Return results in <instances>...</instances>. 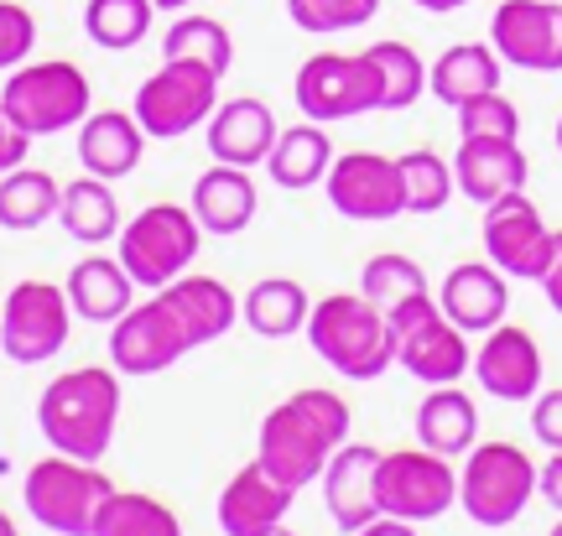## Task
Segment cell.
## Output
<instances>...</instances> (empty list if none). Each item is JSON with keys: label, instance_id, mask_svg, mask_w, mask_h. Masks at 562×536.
I'll list each match as a JSON object with an SVG mask.
<instances>
[{"label": "cell", "instance_id": "cell-30", "mask_svg": "<svg viewBox=\"0 0 562 536\" xmlns=\"http://www.w3.org/2000/svg\"><path fill=\"white\" fill-rule=\"evenodd\" d=\"M58 224H63V235H74L79 245H104V239L121 235V203L110 193V182L94 178V172L63 182Z\"/></svg>", "mask_w": 562, "mask_h": 536}, {"label": "cell", "instance_id": "cell-18", "mask_svg": "<svg viewBox=\"0 0 562 536\" xmlns=\"http://www.w3.org/2000/svg\"><path fill=\"white\" fill-rule=\"evenodd\" d=\"M474 376L495 401H531L542 391V349L516 323H495L474 355Z\"/></svg>", "mask_w": 562, "mask_h": 536}, {"label": "cell", "instance_id": "cell-43", "mask_svg": "<svg viewBox=\"0 0 562 536\" xmlns=\"http://www.w3.org/2000/svg\"><path fill=\"white\" fill-rule=\"evenodd\" d=\"M26 152H32V136L21 131L16 120L0 110V172H11V167H21L26 161Z\"/></svg>", "mask_w": 562, "mask_h": 536}, {"label": "cell", "instance_id": "cell-10", "mask_svg": "<svg viewBox=\"0 0 562 536\" xmlns=\"http://www.w3.org/2000/svg\"><path fill=\"white\" fill-rule=\"evenodd\" d=\"M375 505L381 516L402 521H438L459 505V474L453 458L432 454V448H396L381 454L375 469Z\"/></svg>", "mask_w": 562, "mask_h": 536}, {"label": "cell", "instance_id": "cell-40", "mask_svg": "<svg viewBox=\"0 0 562 536\" xmlns=\"http://www.w3.org/2000/svg\"><path fill=\"white\" fill-rule=\"evenodd\" d=\"M459 136H521V110L501 89L459 104Z\"/></svg>", "mask_w": 562, "mask_h": 536}, {"label": "cell", "instance_id": "cell-29", "mask_svg": "<svg viewBox=\"0 0 562 536\" xmlns=\"http://www.w3.org/2000/svg\"><path fill=\"white\" fill-rule=\"evenodd\" d=\"M427 89H432L442 104L459 110L463 100L501 89V53H495L490 42H453V47L427 68Z\"/></svg>", "mask_w": 562, "mask_h": 536}, {"label": "cell", "instance_id": "cell-39", "mask_svg": "<svg viewBox=\"0 0 562 536\" xmlns=\"http://www.w3.org/2000/svg\"><path fill=\"white\" fill-rule=\"evenodd\" d=\"M375 11H381V0H286L292 26L313 32V37H323V32H355L364 21H375Z\"/></svg>", "mask_w": 562, "mask_h": 536}, {"label": "cell", "instance_id": "cell-8", "mask_svg": "<svg viewBox=\"0 0 562 536\" xmlns=\"http://www.w3.org/2000/svg\"><path fill=\"white\" fill-rule=\"evenodd\" d=\"M199 219L182 203H151L131 224H121V266L136 277V287L161 292L199 260Z\"/></svg>", "mask_w": 562, "mask_h": 536}, {"label": "cell", "instance_id": "cell-6", "mask_svg": "<svg viewBox=\"0 0 562 536\" xmlns=\"http://www.w3.org/2000/svg\"><path fill=\"white\" fill-rule=\"evenodd\" d=\"M537 495V464L516 443H474L463 454L459 505L474 526H510Z\"/></svg>", "mask_w": 562, "mask_h": 536}, {"label": "cell", "instance_id": "cell-9", "mask_svg": "<svg viewBox=\"0 0 562 536\" xmlns=\"http://www.w3.org/2000/svg\"><path fill=\"white\" fill-rule=\"evenodd\" d=\"M214 104H220V74H214V68L188 63V58H167L157 74L136 89L131 115L140 120V131L151 141H178V136H188V131L209 125Z\"/></svg>", "mask_w": 562, "mask_h": 536}, {"label": "cell", "instance_id": "cell-44", "mask_svg": "<svg viewBox=\"0 0 562 536\" xmlns=\"http://www.w3.org/2000/svg\"><path fill=\"white\" fill-rule=\"evenodd\" d=\"M537 495H542L547 505H552V511L562 516V448L547 458L542 469H537Z\"/></svg>", "mask_w": 562, "mask_h": 536}, {"label": "cell", "instance_id": "cell-19", "mask_svg": "<svg viewBox=\"0 0 562 536\" xmlns=\"http://www.w3.org/2000/svg\"><path fill=\"white\" fill-rule=\"evenodd\" d=\"M438 308L463 334H490L510 313V277L495 260H459L438 287Z\"/></svg>", "mask_w": 562, "mask_h": 536}, {"label": "cell", "instance_id": "cell-23", "mask_svg": "<svg viewBox=\"0 0 562 536\" xmlns=\"http://www.w3.org/2000/svg\"><path fill=\"white\" fill-rule=\"evenodd\" d=\"M146 131L131 110H89L79 125V161L83 172H94L104 182H121L140 167V152H146Z\"/></svg>", "mask_w": 562, "mask_h": 536}, {"label": "cell", "instance_id": "cell-16", "mask_svg": "<svg viewBox=\"0 0 562 536\" xmlns=\"http://www.w3.org/2000/svg\"><path fill=\"white\" fill-rule=\"evenodd\" d=\"M490 47L526 74H562V5L558 0H505L490 16Z\"/></svg>", "mask_w": 562, "mask_h": 536}, {"label": "cell", "instance_id": "cell-15", "mask_svg": "<svg viewBox=\"0 0 562 536\" xmlns=\"http://www.w3.org/2000/svg\"><path fill=\"white\" fill-rule=\"evenodd\" d=\"M193 344L182 334L178 313L157 298L136 302L131 313L110 323V365L121 370V376H161V370H172L182 355H188Z\"/></svg>", "mask_w": 562, "mask_h": 536}, {"label": "cell", "instance_id": "cell-42", "mask_svg": "<svg viewBox=\"0 0 562 536\" xmlns=\"http://www.w3.org/2000/svg\"><path fill=\"white\" fill-rule=\"evenodd\" d=\"M531 433H537V443H547L552 454L562 448V386L531 397Z\"/></svg>", "mask_w": 562, "mask_h": 536}, {"label": "cell", "instance_id": "cell-48", "mask_svg": "<svg viewBox=\"0 0 562 536\" xmlns=\"http://www.w3.org/2000/svg\"><path fill=\"white\" fill-rule=\"evenodd\" d=\"M151 5H157V11H172V16H178V11H188L193 0H151Z\"/></svg>", "mask_w": 562, "mask_h": 536}, {"label": "cell", "instance_id": "cell-46", "mask_svg": "<svg viewBox=\"0 0 562 536\" xmlns=\"http://www.w3.org/2000/svg\"><path fill=\"white\" fill-rule=\"evenodd\" d=\"M355 536H417V521H402V516H375L370 526H360Z\"/></svg>", "mask_w": 562, "mask_h": 536}, {"label": "cell", "instance_id": "cell-1", "mask_svg": "<svg viewBox=\"0 0 562 536\" xmlns=\"http://www.w3.org/2000/svg\"><path fill=\"white\" fill-rule=\"evenodd\" d=\"M349 401L339 391L307 386L297 397H286L261 417V437H256V458L271 479H281L286 490H302L323 474V464L349 443Z\"/></svg>", "mask_w": 562, "mask_h": 536}, {"label": "cell", "instance_id": "cell-2", "mask_svg": "<svg viewBox=\"0 0 562 536\" xmlns=\"http://www.w3.org/2000/svg\"><path fill=\"white\" fill-rule=\"evenodd\" d=\"M37 427L53 443V454L100 464L121 427V370L115 365L63 370L37 401Z\"/></svg>", "mask_w": 562, "mask_h": 536}, {"label": "cell", "instance_id": "cell-5", "mask_svg": "<svg viewBox=\"0 0 562 536\" xmlns=\"http://www.w3.org/2000/svg\"><path fill=\"white\" fill-rule=\"evenodd\" d=\"M110 490H115L110 474H100L94 464L68 454L37 458L21 479V500H26L32 521L58 536H94V516L110 500Z\"/></svg>", "mask_w": 562, "mask_h": 536}, {"label": "cell", "instance_id": "cell-21", "mask_svg": "<svg viewBox=\"0 0 562 536\" xmlns=\"http://www.w3.org/2000/svg\"><path fill=\"white\" fill-rule=\"evenodd\" d=\"M526 152L516 136H463L459 157H453V178H459L463 199L484 203L505 199V193H521L526 188Z\"/></svg>", "mask_w": 562, "mask_h": 536}, {"label": "cell", "instance_id": "cell-38", "mask_svg": "<svg viewBox=\"0 0 562 536\" xmlns=\"http://www.w3.org/2000/svg\"><path fill=\"white\" fill-rule=\"evenodd\" d=\"M360 292L375 302L381 313H391L396 302L427 292V271H422L412 256H402V250H385V256H370L360 266Z\"/></svg>", "mask_w": 562, "mask_h": 536}, {"label": "cell", "instance_id": "cell-33", "mask_svg": "<svg viewBox=\"0 0 562 536\" xmlns=\"http://www.w3.org/2000/svg\"><path fill=\"white\" fill-rule=\"evenodd\" d=\"M94 536H182L178 511L140 490H110L94 516Z\"/></svg>", "mask_w": 562, "mask_h": 536}, {"label": "cell", "instance_id": "cell-3", "mask_svg": "<svg viewBox=\"0 0 562 536\" xmlns=\"http://www.w3.org/2000/svg\"><path fill=\"white\" fill-rule=\"evenodd\" d=\"M302 334L313 344V355L328 359L344 380H375L396 365L391 319L364 292H334V298L313 302Z\"/></svg>", "mask_w": 562, "mask_h": 536}, {"label": "cell", "instance_id": "cell-17", "mask_svg": "<svg viewBox=\"0 0 562 536\" xmlns=\"http://www.w3.org/2000/svg\"><path fill=\"white\" fill-rule=\"evenodd\" d=\"M375 469H381V448L375 443H344L339 454L323 464V505L339 532H360L381 516L375 505Z\"/></svg>", "mask_w": 562, "mask_h": 536}, {"label": "cell", "instance_id": "cell-4", "mask_svg": "<svg viewBox=\"0 0 562 536\" xmlns=\"http://www.w3.org/2000/svg\"><path fill=\"white\" fill-rule=\"evenodd\" d=\"M89 104H94L89 74H83L79 63H68V58L21 63V68L5 74V89H0V110L16 120L32 141L83 125Z\"/></svg>", "mask_w": 562, "mask_h": 536}, {"label": "cell", "instance_id": "cell-47", "mask_svg": "<svg viewBox=\"0 0 562 536\" xmlns=\"http://www.w3.org/2000/svg\"><path fill=\"white\" fill-rule=\"evenodd\" d=\"M412 5L432 11V16H448V11H459V5H469V0H412Z\"/></svg>", "mask_w": 562, "mask_h": 536}, {"label": "cell", "instance_id": "cell-31", "mask_svg": "<svg viewBox=\"0 0 562 536\" xmlns=\"http://www.w3.org/2000/svg\"><path fill=\"white\" fill-rule=\"evenodd\" d=\"M245 328L261 338H292L307 328V313H313V298L307 287L292 277H261L240 302Z\"/></svg>", "mask_w": 562, "mask_h": 536}, {"label": "cell", "instance_id": "cell-11", "mask_svg": "<svg viewBox=\"0 0 562 536\" xmlns=\"http://www.w3.org/2000/svg\"><path fill=\"white\" fill-rule=\"evenodd\" d=\"M297 110L318 125L334 120H355L364 110H381V74L370 53H313L297 68Z\"/></svg>", "mask_w": 562, "mask_h": 536}, {"label": "cell", "instance_id": "cell-14", "mask_svg": "<svg viewBox=\"0 0 562 536\" xmlns=\"http://www.w3.org/2000/svg\"><path fill=\"white\" fill-rule=\"evenodd\" d=\"M323 193L355 224H385V219L406 214L402 167H396V157H381V152H344V157H334L328 178H323Z\"/></svg>", "mask_w": 562, "mask_h": 536}, {"label": "cell", "instance_id": "cell-41", "mask_svg": "<svg viewBox=\"0 0 562 536\" xmlns=\"http://www.w3.org/2000/svg\"><path fill=\"white\" fill-rule=\"evenodd\" d=\"M37 47V21L26 5L16 0H0V68H21Z\"/></svg>", "mask_w": 562, "mask_h": 536}, {"label": "cell", "instance_id": "cell-51", "mask_svg": "<svg viewBox=\"0 0 562 536\" xmlns=\"http://www.w3.org/2000/svg\"><path fill=\"white\" fill-rule=\"evenodd\" d=\"M558 152H562V115H558Z\"/></svg>", "mask_w": 562, "mask_h": 536}, {"label": "cell", "instance_id": "cell-24", "mask_svg": "<svg viewBox=\"0 0 562 536\" xmlns=\"http://www.w3.org/2000/svg\"><path fill=\"white\" fill-rule=\"evenodd\" d=\"M188 209H193V219H199L203 235H240L245 224L256 219V209H261V193H256L250 167L214 161L209 172H199Z\"/></svg>", "mask_w": 562, "mask_h": 536}, {"label": "cell", "instance_id": "cell-26", "mask_svg": "<svg viewBox=\"0 0 562 536\" xmlns=\"http://www.w3.org/2000/svg\"><path fill=\"white\" fill-rule=\"evenodd\" d=\"M63 292L74 302V319L83 323H115L136 308V277L121 266V256H83L68 271Z\"/></svg>", "mask_w": 562, "mask_h": 536}, {"label": "cell", "instance_id": "cell-7", "mask_svg": "<svg viewBox=\"0 0 562 536\" xmlns=\"http://www.w3.org/2000/svg\"><path fill=\"white\" fill-rule=\"evenodd\" d=\"M385 319H391V334H396V365L412 380H422V386H453L463 370H474L463 328L442 313L432 292L396 302Z\"/></svg>", "mask_w": 562, "mask_h": 536}, {"label": "cell", "instance_id": "cell-50", "mask_svg": "<svg viewBox=\"0 0 562 536\" xmlns=\"http://www.w3.org/2000/svg\"><path fill=\"white\" fill-rule=\"evenodd\" d=\"M266 536H297V532H292V526H271V532H266Z\"/></svg>", "mask_w": 562, "mask_h": 536}, {"label": "cell", "instance_id": "cell-20", "mask_svg": "<svg viewBox=\"0 0 562 536\" xmlns=\"http://www.w3.org/2000/svg\"><path fill=\"white\" fill-rule=\"evenodd\" d=\"M292 500H297V490H286L281 479L266 474L261 458H250L220 490V532L224 536H266L271 526L286 521Z\"/></svg>", "mask_w": 562, "mask_h": 536}, {"label": "cell", "instance_id": "cell-32", "mask_svg": "<svg viewBox=\"0 0 562 536\" xmlns=\"http://www.w3.org/2000/svg\"><path fill=\"white\" fill-rule=\"evenodd\" d=\"M58 193L63 182L53 172H42V167H11V172H0V230H42L47 219H58Z\"/></svg>", "mask_w": 562, "mask_h": 536}, {"label": "cell", "instance_id": "cell-25", "mask_svg": "<svg viewBox=\"0 0 562 536\" xmlns=\"http://www.w3.org/2000/svg\"><path fill=\"white\" fill-rule=\"evenodd\" d=\"M161 302L178 313L182 334H188L193 349L224 338L235 323H240V302H235V292H229L220 277H188V271H182L178 281L161 287Z\"/></svg>", "mask_w": 562, "mask_h": 536}, {"label": "cell", "instance_id": "cell-37", "mask_svg": "<svg viewBox=\"0 0 562 536\" xmlns=\"http://www.w3.org/2000/svg\"><path fill=\"white\" fill-rule=\"evenodd\" d=\"M396 167H402L406 214H438V209H448V199L459 193L453 161H442L438 152H406V157H396Z\"/></svg>", "mask_w": 562, "mask_h": 536}, {"label": "cell", "instance_id": "cell-22", "mask_svg": "<svg viewBox=\"0 0 562 536\" xmlns=\"http://www.w3.org/2000/svg\"><path fill=\"white\" fill-rule=\"evenodd\" d=\"M277 146V115L271 104L256 100V94H240V100H220L214 115H209V152L214 161H229V167H261Z\"/></svg>", "mask_w": 562, "mask_h": 536}, {"label": "cell", "instance_id": "cell-13", "mask_svg": "<svg viewBox=\"0 0 562 536\" xmlns=\"http://www.w3.org/2000/svg\"><path fill=\"white\" fill-rule=\"evenodd\" d=\"M484 256L501 266L505 277L521 281H542L547 266H552V245H558V230H547L537 203L521 193H505V199L484 203Z\"/></svg>", "mask_w": 562, "mask_h": 536}, {"label": "cell", "instance_id": "cell-12", "mask_svg": "<svg viewBox=\"0 0 562 536\" xmlns=\"http://www.w3.org/2000/svg\"><path fill=\"white\" fill-rule=\"evenodd\" d=\"M74 328V302L53 281H16L0 298V349L16 365H42L63 355Z\"/></svg>", "mask_w": 562, "mask_h": 536}, {"label": "cell", "instance_id": "cell-27", "mask_svg": "<svg viewBox=\"0 0 562 536\" xmlns=\"http://www.w3.org/2000/svg\"><path fill=\"white\" fill-rule=\"evenodd\" d=\"M417 443L442 458H463L480 443V406L453 386H432L417 406Z\"/></svg>", "mask_w": 562, "mask_h": 536}, {"label": "cell", "instance_id": "cell-45", "mask_svg": "<svg viewBox=\"0 0 562 536\" xmlns=\"http://www.w3.org/2000/svg\"><path fill=\"white\" fill-rule=\"evenodd\" d=\"M537 287H542L547 302L562 313V230H558V245H552V266H547V277L537 281Z\"/></svg>", "mask_w": 562, "mask_h": 536}, {"label": "cell", "instance_id": "cell-35", "mask_svg": "<svg viewBox=\"0 0 562 536\" xmlns=\"http://www.w3.org/2000/svg\"><path fill=\"white\" fill-rule=\"evenodd\" d=\"M151 16H157L151 0H89L83 5V32L104 53H131V47L146 42Z\"/></svg>", "mask_w": 562, "mask_h": 536}, {"label": "cell", "instance_id": "cell-34", "mask_svg": "<svg viewBox=\"0 0 562 536\" xmlns=\"http://www.w3.org/2000/svg\"><path fill=\"white\" fill-rule=\"evenodd\" d=\"M161 58H188V63H203L214 74H229L235 63V42H229V26L214 16H193V11H178V21L167 26L161 37Z\"/></svg>", "mask_w": 562, "mask_h": 536}, {"label": "cell", "instance_id": "cell-36", "mask_svg": "<svg viewBox=\"0 0 562 536\" xmlns=\"http://www.w3.org/2000/svg\"><path fill=\"white\" fill-rule=\"evenodd\" d=\"M364 53L381 74V110H412L422 100V89H427V63L417 58V47L385 37L375 47H364Z\"/></svg>", "mask_w": 562, "mask_h": 536}, {"label": "cell", "instance_id": "cell-52", "mask_svg": "<svg viewBox=\"0 0 562 536\" xmlns=\"http://www.w3.org/2000/svg\"><path fill=\"white\" fill-rule=\"evenodd\" d=\"M552 536H562V521H558V526H552Z\"/></svg>", "mask_w": 562, "mask_h": 536}, {"label": "cell", "instance_id": "cell-49", "mask_svg": "<svg viewBox=\"0 0 562 536\" xmlns=\"http://www.w3.org/2000/svg\"><path fill=\"white\" fill-rule=\"evenodd\" d=\"M0 536H21V532H16V521L5 516V511H0Z\"/></svg>", "mask_w": 562, "mask_h": 536}, {"label": "cell", "instance_id": "cell-28", "mask_svg": "<svg viewBox=\"0 0 562 536\" xmlns=\"http://www.w3.org/2000/svg\"><path fill=\"white\" fill-rule=\"evenodd\" d=\"M328 167H334V141H328V131H323L318 120L292 125V131H277V146H271V157H266L271 182L286 188V193L318 188V182L328 178Z\"/></svg>", "mask_w": 562, "mask_h": 536}]
</instances>
